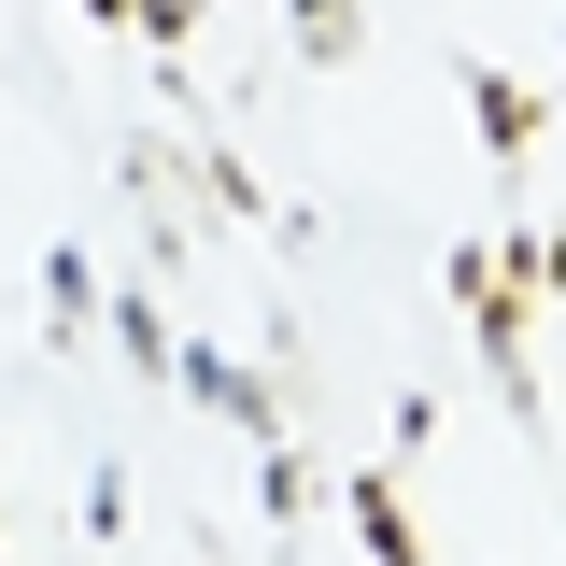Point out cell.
I'll return each mask as SVG.
<instances>
[{
  "mask_svg": "<svg viewBox=\"0 0 566 566\" xmlns=\"http://www.w3.org/2000/svg\"><path fill=\"white\" fill-rule=\"evenodd\" d=\"M297 43L312 57H354V0H297Z\"/></svg>",
  "mask_w": 566,
  "mask_h": 566,
  "instance_id": "obj_4",
  "label": "cell"
},
{
  "mask_svg": "<svg viewBox=\"0 0 566 566\" xmlns=\"http://www.w3.org/2000/svg\"><path fill=\"white\" fill-rule=\"evenodd\" d=\"M538 297H566V241H538Z\"/></svg>",
  "mask_w": 566,
  "mask_h": 566,
  "instance_id": "obj_6",
  "label": "cell"
},
{
  "mask_svg": "<svg viewBox=\"0 0 566 566\" xmlns=\"http://www.w3.org/2000/svg\"><path fill=\"white\" fill-rule=\"evenodd\" d=\"M468 114H482V142H495V156H524V142H538V99H524L510 71H468Z\"/></svg>",
  "mask_w": 566,
  "mask_h": 566,
  "instance_id": "obj_2",
  "label": "cell"
},
{
  "mask_svg": "<svg viewBox=\"0 0 566 566\" xmlns=\"http://www.w3.org/2000/svg\"><path fill=\"white\" fill-rule=\"evenodd\" d=\"M340 510H354V538H368V566H439V553H424V524H411V495H397V468H368Z\"/></svg>",
  "mask_w": 566,
  "mask_h": 566,
  "instance_id": "obj_1",
  "label": "cell"
},
{
  "mask_svg": "<svg viewBox=\"0 0 566 566\" xmlns=\"http://www.w3.org/2000/svg\"><path fill=\"white\" fill-rule=\"evenodd\" d=\"M85 297H99V283H85V255H43V312H57V340L85 326Z\"/></svg>",
  "mask_w": 566,
  "mask_h": 566,
  "instance_id": "obj_3",
  "label": "cell"
},
{
  "mask_svg": "<svg viewBox=\"0 0 566 566\" xmlns=\"http://www.w3.org/2000/svg\"><path fill=\"white\" fill-rule=\"evenodd\" d=\"M142 29H156V43H170V57H185V29H199V0H128Z\"/></svg>",
  "mask_w": 566,
  "mask_h": 566,
  "instance_id": "obj_5",
  "label": "cell"
}]
</instances>
